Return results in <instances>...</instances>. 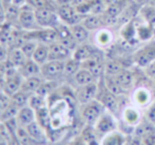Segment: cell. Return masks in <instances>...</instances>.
<instances>
[{
    "label": "cell",
    "instance_id": "cell-1",
    "mask_svg": "<svg viewBox=\"0 0 155 145\" xmlns=\"http://www.w3.org/2000/svg\"><path fill=\"white\" fill-rule=\"evenodd\" d=\"M18 28L27 32H32L40 29L37 22L35 9H33L29 4H25L20 8L18 16Z\"/></svg>",
    "mask_w": 155,
    "mask_h": 145
},
{
    "label": "cell",
    "instance_id": "cell-2",
    "mask_svg": "<svg viewBox=\"0 0 155 145\" xmlns=\"http://www.w3.org/2000/svg\"><path fill=\"white\" fill-rule=\"evenodd\" d=\"M37 22L40 28H53L56 29L61 23L57 10L51 8H41L35 10Z\"/></svg>",
    "mask_w": 155,
    "mask_h": 145
},
{
    "label": "cell",
    "instance_id": "cell-3",
    "mask_svg": "<svg viewBox=\"0 0 155 145\" xmlns=\"http://www.w3.org/2000/svg\"><path fill=\"white\" fill-rule=\"evenodd\" d=\"M104 106L98 100H93L91 102L84 104L81 109V116L87 123V125L94 126L98 119L104 115Z\"/></svg>",
    "mask_w": 155,
    "mask_h": 145
},
{
    "label": "cell",
    "instance_id": "cell-4",
    "mask_svg": "<svg viewBox=\"0 0 155 145\" xmlns=\"http://www.w3.org/2000/svg\"><path fill=\"white\" fill-rule=\"evenodd\" d=\"M57 14L62 23L67 26H74L80 23L84 18V15L79 14L74 4H63L57 8Z\"/></svg>",
    "mask_w": 155,
    "mask_h": 145
},
{
    "label": "cell",
    "instance_id": "cell-5",
    "mask_svg": "<svg viewBox=\"0 0 155 145\" xmlns=\"http://www.w3.org/2000/svg\"><path fill=\"white\" fill-rule=\"evenodd\" d=\"M64 63L62 60H48L41 66V76L43 80L57 81V78L63 74Z\"/></svg>",
    "mask_w": 155,
    "mask_h": 145
},
{
    "label": "cell",
    "instance_id": "cell-6",
    "mask_svg": "<svg viewBox=\"0 0 155 145\" xmlns=\"http://www.w3.org/2000/svg\"><path fill=\"white\" fill-rule=\"evenodd\" d=\"M124 5H126V0L107 6L106 11L101 14L104 26H113L118 22L119 16L124 10Z\"/></svg>",
    "mask_w": 155,
    "mask_h": 145
},
{
    "label": "cell",
    "instance_id": "cell-7",
    "mask_svg": "<svg viewBox=\"0 0 155 145\" xmlns=\"http://www.w3.org/2000/svg\"><path fill=\"white\" fill-rule=\"evenodd\" d=\"M73 52L60 41H55L49 46V60H62L71 58Z\"/></svg>",
    "mask_w": 155,
    "mask_h": 145
},
{
    "label": "cell",
    "instance_id": "cell-8",
    "mask_svg": "<svg viewBox=\"0 0 155 145\" xmlns=\"http://www.w3.org/2000/svg\"><path fill=\"white\" fill-rule=\"evenodd\" d=\"M98 93V87L95 82L91 83V84L84 85V86H79L76 90L75 98L80 104H87V103L91 102V101L95 100Z\"/></svg>",
    "mask_w": 155,
    "mask_h": 145
},
{
    "label": "cell",
    "instance_id": "cell-9",
    "mask_svg": "<svg viewBox=\"0 0 155 145\" xmlns=\"http://www.w3.org/2000/svg\"><path fill=\"white\" fill-rule=\"evenodd\" d=\"M98 101L104 105V108H107L114 116H116L117 113L119 112L120 102H119V100H118V96L111 93L107 88L104 89V91H102L101 93L99 94V100Z\"/></svg>",
    "mask_w": 155,
    "mask_h": 145
},
{
    "label": "cell",
    "instance_id": "cell-10",
    "mask_svg": "<svg viewBox=\"0 0 155 145\" xmlns=\"http://www.w3.org/2000/svg\"><path fill=\"white\" fill-rule=\"evenodd\" d=\"M155 60V43L143 48L135 54V63L141 68H146Z\"/></svg>",
    "mask_w": 155,
    "mask_h": 145
},
{
    "label": "cell",
    "instance_id": "cell-11",
    "mask_svg": "<svg viewBox=\"0 0 155 145\" xmlns=\"http://www.w3.org/2000/svg\"><path fill=\"white\" fill-rule=\"evenodd\" d=\"M25 129L32 137V139L36 142L37 145H45L48 141V133L47 129L43 128L37 121H34L31 124L25 126Z\"/></svg>",
    "mask_w": 155,
    "mask_h": 145
},
{
    "label": "cell",
    "instance_id": "cell-12",
    "mask_svg": "<svg viewBox=\"0 0 155 145\" xmlns=\"http://www.w3.org/2000/svg\"><path fill=\"white\" fill-rule=\"evenodd\" d=\"M18 28L11 23L4 22L0 27V45L5 47L6 49H10L15 38V34Z\"/></svg>",
    "mask_w": 155,
    "mask_h": 145
},
{
    "label": "cell",
    "instance_id": "cell-13",
    "mask_svg": "<svg viewBox=\"0 0 155 145\" xmlns=\"http://www.w3.org/2000/svg\"><path fill=\"white\" fill-rule=\"evenodd\" d=\"M94 128L96 129V131L102 133V135H107L109 133H112L116 128V123L114 121V118L110 113H104L98 121L96 122V124L94 125Z\"/></svg>",
    "mask_w": 155,
    "mask_h": 145
},
{
    "label": "cell",
    "instance_id": "cell-14",
    "mask_svg": "<svg viewBox=\"0 0 155 145\" xmlns=\"http://www.w3.org/2000/svg\"><path fill=\"white\" fill-rule=\"evenodd\" d=\"M23 78L21 76V74L16 73L14 75H11L5 78V83H4V93H6L8 95L12 96L13 94H15L17 91H19L21 88V84H22Z\"/></svg>",
    "mask_w": 155,
    "mask_h": 145
},
{
    "label": "cell",
    "instance_id": "cell-15",
    "mask_svg": "<svg viewBox=\"0 0 155 145\" xmlns=\"http://www.w3.org/2000/svg\"><path fill=\"white\" fill-rule=\"evenodd\" d=\"M16 120L18 122L19 126L25 127L29 124H31L32 122L36 121V112H35L34 109L28 105V106H25L19 109L16 116Z\"/></svg>",
    "mask_w": 155,
    "mask_h": 145
},
{
    "label": "cell",
    "instance_id": "cell-16",
    "mask_svg": "<svg viewBox=\"0 0 155 145\" xmlns=\"http://www.w3.org/2000/svg\"><path fill=\"white\" fill-rule=\"evenodd\" d=\"M28 59L29 58L27 57V55L23 53V51L20 48H12V49H8V59H6V60L12 66H14L15 68H17V69L22 67Z\"/></svg>",
    "mask_w": 155,
    "mask_h": 145
},
{
    "label": "cell",
    "instance_id": "cell-17",
    "mask_svg": "<svg viewBox=\"0 0 155 145\" xmlns=\"http://www.w3.org/2000/svg\"><path fill=\"white\" fill-rule=\"evenodd\" d=\"M95 54H96V49L93 46L87 45V43H80L73 51L72 57L77 59V60H79L81 63V61L86 60V59L93 57Z\"/></svg>",
    "mask_w": 155,
    "mask_h": 145
},
{
    "label": "cell",
    "instance_id": "cell-18",
    "mask_svg": "<svg viewBox=\"0 0 155 145\" xmlns=\"http://www.w3.org/2000/svg\"><path fill=\"white\" fill-rule=\"evenodd\" d=\"M120 35L124 41H127L128 43H131V45L138 41V38H137V26H135L133 19L123 26Z\"/></svg>",
    "mask_w": 155,
    "mask_h": 145
},
{
    "label": "cell",
    "instance_id": "cell-19",
    "mask_svg": "<svg viewBox=\"0 0 155 145\" xmlns=\"http://www.w3.org/2000/svg\"><path fill=\"white\" fill-rule=\"evenodd\" d=\"M18 72L21 74L23 78H31V76L41 75V66L38 65L35 60L32 58H29L25 64L18 69Z\"/></svg>",
    "mask_w": 155,
    "mask_h": 145
},
{
    "label": "cell",
    "instance_id": "cell-20",
    "mask_svg": "<svg viewBox=\"0 0 155 145\" xmlns=\"http://www.w3.org/2000/svg\"><path fill=\"white\" fill-rule=\"evenodd\" d=\"M81 68L89 70L91 73H93L94 75L97 78V76H99L100 74L104 72V66L102 65L101 61H100V59L98 58L97 56H96V54H95L93 57L81 61Z\"/></svg>",
    "mask_w": 155,
    "mask_h": 145
},
{
    "label": "cell",
    "instance_id": "cell-21",
    "mask_svg": "<svg viewBox=\"0 0 155 145\" xmlns=\"http://www.w3.org/2000/svg\"><path fill=\"white\" fill-rule=\"evenodd\" d=\"M81 23L89 31H98L102 29V27L104 26L102 15H96V14H89L87 16H84Z\"/></svg>",
    "mask_w": 155,
    "mask_h": 145
},
{
    "label": "cell",
    "instance_id": "cell-22",
    "mask_svg": "<svg viewBox=\"0 0 155 145\" xmlns=\"http://www.w3.org/2000/svg\"><path fill=\"white\" fill-rule=\"evenodd\" d=\"M43 78L41 75L37 76H31V78H23L22 84H21L20 90L23 92H27L29 94H33L37 91V89L42 83Z\"/></svg>",
    "mask_w": 155,
    "mask_h": 145
},
{
    "label": "cell",
    "instance_id": "cell-23",
    "mask_svg": "<svg viewBox=\"0 0 155 145\" xmlns=\"http://www.w3.org/2000/svg\"><path fill=\"white\" fill-rule=\"evenodd\" d=\"M70 29H71L72 35L75 38V40L77 41L78 45L84 43L90 36V31L87 29L81 22L74 26H70Z\"/></svg>",
    "mask_w": 155,
    "mask_h": 145
},
{
    "label": "cell",
    "instance_id": "cell-24",
    "mask_svg": "<svg viewBox=\"0 0 155 145\" xmlns=\"http://www.w3.org/2000/svg\"><path fill=\"white\" fill-rule=\"evenodd\" d=\"M115 78H116L117 82L123 87L124 91H128V90L132 89V87L134 86V75L129 70L124 69L118 74H116Z\"/></svg>",
    "mask_w": 155,
    "mask_h": 145
},
{
    "label": "cell",
    "instance_id": "cell-25",
    "mask_svg": "<svg viewBox=\"0 0 155 145\" xmlns=\"http://www.w3.org/2000/svg\"><path fill=\"white\" fill-rule=\"evenodd\" d=\"M104 86L107 89L111 92V93L115 94V95H124L127 91H124L123 87L119 85V83L117 82L115 75H104Z\"/></svg>",
    "mask_w": 155,
    "mask_h": 145
},
{
    "label": "cell",
    "instance_id": "cell-26",
    "mask_svg": "<svg viewBox=\"0 0 155 145\" xmlns=\"http://www.w3.org/2000/svg\"><path fill=\"white\" fill-rule=\"evenodd\" d=\"M32 59L40 66H42L43 64L47 63L49 60V46L39 43L34 54H33Z\"/></svg>",
    "mask_w": 155,
    "mask_h": 145
},
{
    "label": "cell",
    "instance_id": "cell-27",
    "mask_svg": "<svg viewBox=\"0 0 155 145\" xmlns=\"http://www.w3.org/2000/svg\"><path fill=\"white\" fill-rule=\"evenodd\" d=\"M74 80L77 83L78 86H84V85H88L95 82L96 76L93 73H91L89 70L80 68L77 71V73L74 75Z\"/></svg>",
    "mask_w": 155,
    "mask_h": 145
},
{
    "label": "cell",
    "instance_id": "cell-28",
    "mask_svg": "<svg viewBox=\"0 0 155 145\" xmlns=\"http://www.w3.org/2000/svg\"><path fill=\"white\" fill-rule=\"evenodd\" d=\"M124 143H126V140L124 136L114 130L104 135L100 145H124Z\"/></svg>",
    "mask_w": 155,
    "mask_h": 145
},
{
    "label": "cell",
    "instance_id": "cell-29",
    "mask_svg": "<svg viewBox=\"0 0 155 145\" xmlns=\"http://www.w3.org/2000/svg\"><path fill=\"white\" fill-rule=\"evenodd\" d=\"M36 112V121L43 127L48 129L51 124V113H50L49 106H45L42 108L35 110Z\"/></svg>",
    "mask_w": 155,
    "mask_h": 145
},
{
    "label": "cell",
    "instance_id": "cell-30",
    "mask_svg": "<svg viewBox=\"0 0 155 145\" xmlns=\"http://www.w3.org/2000/svg\"><path fill=\"white\" fill-rule=\"evenodd\" d=\"M95 40L98 46H100V47H106V46L110 45L111 41L113 40V34L111 33V31H109L107 29H100L96 33Z\"/></svg>",
    "mask_w": 155,
    "mask_h": 145
},
{
    "label": "cell",
    "instance_id": "cell-31",
    "mask_svg": "<svg viewBox=\"0 0 155 145\" xmlns=\"http://www.w3.org/2000/svg\"><path fill=\"white\" fill-rule=\"evenodd\" d=\"M30 95H31V94L19 90V91H17L16 93L11 96V103H12L13 105H15L17 108L20 109L25 106H28Z\"/></svg>",
    "mask_w": 155,
    "mask_h": 145
},
{
    "label": "cell",
    "instance_id": "cell-32",
    "mask_svg": "<svg viewBox=\"0 0 155 145\" xmlns=\"http://www.w3.org/2000/svg\"><path fill=\"white\" fill-rule=\"evenodd\" d=\"M57 87V82L56 81H49V80H43L41 85L37 89V91L35 93H38L40 95L48 98L52 94V92L56 89Z\"/></svg>",
    "mask_w": 155,
    "mask_h": 145
},
{
    "label": "cell",
    "instance_id": "cell-33",
    "mask_svg": "<svg viewBox=\"0 0 155 145\" xmlns=\"http://www.w3.org/2000/svg\"><path fill=\"white\" fill-rule=\"evenodd\" d=\"M124 69L123 64L119 60H115V59H111L108 60L104 65V75H116L120 71Z\"/></svg>",
    "mask_w": 155,
    "mask_h": 145
},
{
    "label": "cell",
    "instance_id": "cell-34",
    "mask_svg": "<svg viewBox=\"0 0 155 145\" xmlns=\"http://www.w3.org/2000/svg\"><path fill=\"white\" fill-rule=\"evenodd\" d=\"M80 68H81V63L79 60H77V59L71 57L65 60L63 74L67 76H74Z\"/></svg>",
    "mask_w": 155,
    "mask_h": 145
},
{
    "label": "cell",
    "instance_id": "cell-35",
    "mask_svg": "<svg viewBox=\"0 0 155 145\" xmlns=\"http://www.w3.org/2000/svg\"><path fill=\"white\" fill-rule=\"evenodd\" d=\"M124 120L129 125H136L139 122V112L133 107H126L123 112Z\"/></svg>",
    "mask_w": 155,
    "mask_h": 145
},
{
    "label": "cell",
    "instance_id": "cell-36",
    "mask_svg": "<svg viewBox=\"0 0 155 145\" xmlns=\"http://www.w3.org/2000/svg\"><path fill=\"white\" fill-rule=\"evenodd\" d=\"M28 105H29L31 108L34 109V110H38V109L42 108V107L48 106V101H47V98L40 95V94L33 93L30 95Z\"/></svg>",
    "mask_w": 155,
    "mask_h": 145
},
{
    "label": "cell",
    "instance_id": "cell-37",
    "mask_svg": "<svg viewBox=\"0 0 155 145\" xmlns=\"http://www.w3.org/2000/svg\"><path fill=\"white\" fill-rule=\"evenodd\" d=\"M140 15L145 19L146 23L155 28V6L147 5L140 9Z\"/></svg>",
    "mask_w": 155,
    "mask_h": 145
},
{
    "label": "cell",
    "instance_id": "cell-38",
    "mask_svg": "<svg viewBox=\"0 0 155 145\" xmlns=\"http://www.w3.org/2000/svg\"><path fill=\"white\" fill-rule=\"evenodd\" d=\"M16 138L20 142L21 145H37L36 142L32 139V137L29 135L25 127L19 126L16 131Z\"/></svg>",
    "mask_w": 155,
    "mask_h": 145
},
{
    "label": "cell",
    "instance_id": "cell-39",
    "mask_svg": "<svg viewBox=\"0 0 155 145\" xmlns=\"http://www.w3.org/2000/svg\"><path fill=\"white\" fill-rule=\"evenodd\" d=\"M154 28L150 25H139L137 26V38L138 40H148L153 35Z\"/></svg>",
    "mask_w": 155,
    "mask_h": 145
},
{
    "label": "cell",
    "instance_id": "cell-40",
    "mask_svg": "<svg viewBox=\"0 0 155 145\" xmlns=\"http://www.w3.org/2000/svg\"><path fill=\"white\" fill-rule=\"evenodd\" d=\"M38 41L35 40V39L33 38H28L27 40L25 41V43H23L22 46H21L20 49L23 51V53L27 55L28 58H32L33 54H34L35 50H36L37 46H38Z\"/></svg>",
    "mask_w": 155,
    "mask_h": 145
},
{
    "label": "cell",
    "instance_id": "cell-41",
    "mask_svg": "<svg viewBox=\"0 0 155 145\" xmlns=\"http://www.w3.org/2000/svg\"><path fill=\"white\" fill-rule=\"evenodd\" d=\"M18 110H19V108H17L15 105H13L12 103H11L10 106L6 107L2 112H0V122L4 123V122H6V121L11 120V119L16 118Z\"/></svg>",
    "mask_w": 155,
    "mask_h": 145
},
{
    "label": "cell",
    "instance_id": "cell-42",
    "mask_svg": "<svg viewBox=\"0 0 155 145\" xmlns=\"http://www.w3.org/2000/svg\"><path fill=\"white\" fill-rule=\"evenodd\" d=\"M135 102L139 105V106H145L146 104H148V102L150 101V93L147 89L145 88H140L135 92Z\"/></svg>",
    "mask_w": 155,
    "mask_h": 145
},
{
    "label": "cell",
    "instance_id": "cell-43",
    "mask_svg": "<svg viewBox=\"0 0 155 145\" xmlns=\"http://www.w3.org/2000/svg\"><path fill=\"white\" fill-rule=\"evenodd\" d=\"M143 144L155 145V133L154 130H149L143 136Z\"/></svg>",
    "mask_w": 155,
    "mask_h": 145
},
{
    "label": "cell",
    "instance_id": "cell-44",
    "mask_svg": "<svg viewBox=\"0 0 155 145\" xmlns=\"http://www.w3.org/2000/svg\"><path fill=\"white\" fill-rule=\"evenodd\" d=\"M11 104V96L8 95L4 92L0 93V112L4 110L6 107H8Z\"/></svg>",
    "mask_w": 155,
    "mask_h": 145
},
{
    "label": "cell",
    "instance_id": "cell-45",
    "mask_svg": "<svg viewBox=\"0 0 155 145\" xmlns=\"http://www.w3.org/2000/svg\"><path fill=\"white\" fill-rule=\"evenodd\" d=\"M147 118L149 120V122L151 124L155 125V105L153 104L152 106H150V108L147 111Z\"/></svg>",
    "mask_w": 155,
    "mask_h": 145
},
{
    "label": "cell",
    "instance_id": "cell-46",
    "mask_svg": "<svg viewBox=\"0 0 155 145\" xmlns=\"http://www.w3.org/2000/svg\"><path fill=\"white\" fill-rule=\"evenodd\" d=\"M146 74L151 78H155V60L150 64L148 67H146Z\"/></svg>",
    "mask_w": 155,
    "mask_h": 145
},
{
    "label": "cell",
    "instance_id": "cell-47",
    "mask_svg": "<svg viewBox=\"0 0 155 145\" xmlns=\"http://www.w3.org/2000/svg\"><path fill=\"white\" fill-rule=\"evenodd\" d=\"M6 21V12L5 6L2 0H0V23H4Z\"/></svg>",
    "mask_w": 155,
    "mask_h": 145
},
{
    "label": "cell",
    "instance_id": "cell-48",
    "mask_svg": "<svg viewBox=\"0 0 155 145\" xmlns=\"http://www.w3.org/2000/svg\"><path fill=\"white\" fill-rule=\"evenodd\" d=\"M8 50L5 47L0 45V63L6 61V59H8Z\"/></svg>",
    "mask_w": 155,
    "mask_h": 145
},
{
    "label": "cell",
    "instance_id": "cell-49",
    "mask_svg": "<svg viewBox=\"0 0 155 145\" xmlns=\"http://www.w3.org/2000/svg\"><path fill=\"white\" fill-rule=\"evenodd\" d=\"M6 145H21V143L18 141V139H17L16 136H15V137L10 138V139L6 141Z\"/></svg>",
    "mask_w": 155,
    "mask_h": 145
},
{
    "label": "cell",
    "instance_id": "cell-50",
    "mask_svg": "<svg viewBox=\"0 0 155 145\" xmlns=\"http://www.w3.org/2000/svg\"><path fill=\"white\" fill-rule=\"evenodd\" d=\"M73 145H87V143H86V142H84V140L82 139L81 137H80L79 139H77L75 142H74Z\"/></svg>",
    "mask_w": 155,
    "mask_h": 145
},
{
    "label": "cell",
    "instance_id": "cell-51",
    "mask_svg": "<svg viewBox=\"0 0 155 145\" xmlns=\"http://www.w3.org/2000/svg\"><path fill=\"white\" fill-rule=\"evenodd\" d=\"M104 3L107 4V6H108V5H111V4L120 2V1H123V0H104Z\"/></svg>",
    "mask_w": 155,
    "mask_h": 145
},
{
    "label": "cell",
    "instance_id": "cell-52",
    "mask_svg": "<svg viewBox=\"0 0 155 145\" xmlns=\"http://www.w3.org/2000/svg\"><path fill=\"white\" fill-rule=\"evenodd\" d=\"M4 83H5V78H0V93L4 91Z\"/></svg>",
    "mask_w": 155,
    "mask_h": 145
},
{
    "label": "cell",
    "instance_id": "cell-53",
    "mask_svg": "<svg viewBox=\"0 0 155 145\" xmlns=\"http://www.w3.org/2000/svg\"><path fill=\"white\" fill-rule=\"evenodd\" d=\"M73 1H74V5H77V4H80V3H82V2L88 1V0H73Z\"/></svg>",
    "mask_w": 155,
    "mask_h": 145
},
{
    "label": "cell",
    "instance_id": "cell-54",
    "mask_svg": "<svg viewBox=\"0 0 155 145\" xmlns=\"http://www.w3.org/2000/svg\"><path fill=\"white\" fill-rule=\"evenodd\" d=\"M153 81H154V82H155V78H153Z\"/></svg>",
    "mask_w": 155,
    "mask_h": 145
},
{
    "label": "cell",
    "instance_id": "cell-55",
    "mask_svg": "<svg viewBox=\"0 0 155 145\" xmlns=\"http://www.w3.org/2000/svg\"><path fill=\"white\" fill-rule=\"evenodd\" d=\"M1 25H2V23H0V27H1Z\"/></svg>",
    "mask_w": 155,
    "mask_h": 145
},
{
    "label": "cell",
    "instance_id": "cell-56",
    "mask_svg": "<svg viewBox=\"0 0 155 145\" xmlns=\"http://www.w3.org/2000/svg\"><path fill=\"white\" fill-rule=\"evenodd\" d=\"M154 105H155V102H154Z\"/></svg>",
    "mask_w": 155,
    "mask_h": 145
},
{
    "label": "cell",
    "instance_id": "cell-57",
    "mask_svg": "<svg viewBox=\"0 0 155 145\" xmlns=\"http://www.w3.org/2000/svg\"><path fill=\"white\" fill-rule=\"evenodd\" d=\"M154 6H155V5H154Z\"/></svg>",
    "mask_w": 155,
    "mask_h": 145
}]
</instances>
